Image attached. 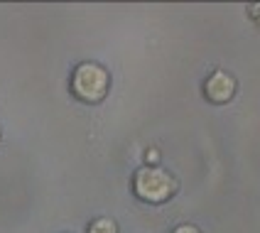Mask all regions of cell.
Masks as SVG:
<instances>
[{
  "label": "cell",
  "mask_w": 260,
  "mask_h": 233,
  "mask_svg": "<svg viewBox=\"0 0 260 233\" xmlns=\"http://www.w3.org/2000/svg\"><path fill=\"white\" fill-rule=\"evenodd\" d=\"M72 91L79 101L99 103L108 91V72L93 61L79 64L72 76Z\"/></svg>",
  "instance_id": "7a4b0ae2"
},
{
  "label": "cell",
  "mask_w": 260,
  "mask_h": 233,
  "mask_svg": "<svg viewBox=\"0 0 260 233\" xmlns=\"http://www.w3.org/2000/svg\"><path fill=\"white\" fill-rule=\"evenodd\" d=\"M88 233H118V226H116V221H111V219H96V221H91Z\"/></svg>",
  "instance_id": "277c9868"
},
{
  "label": "cell",
  "mask_w": 260,
  "mask_h": 233,
  "mask_svg": "<svg viewBox=\"0 0 260 233\" xmlns=\"http://www.w3.org/2000/svg\"><path fill=\"white\" fill-rule=\"evenodd\" d=\"M233 93H236V81H233V76L223 72H214L204 84V96L211 103H229Z\"/></svg>",
  "instance_id": "3957f363"
},
{
  "label": "cell",
  "mask_w": 260,
  "mask_h": 233,
  "mask_svg": "<svg viewBox=\"0 0 260 233\" xmlns=\"http://www.w3.org/2000/svg\"><path fill=\"white\" fill-rule=\"evenodd\" d=\"M133 189H135V196L147 202V204H165L167 199L174 196L177 182H174V177L170 175V172L147 164V167L135 172Z\"/></svg>",
  "instance_id": "6da1fadb"
},
{
  "label": "cell",
  "mask_w": 260,
  "mask_h": 233,
  "mask_svg": "<svg viewBox=\"0 0 260 233\" xmlns=\"http://www.w3.org/2000/svg\"><path fill=\"white\" fill-rule=\"evenodd\" d=\"M147 160H150V162L157 160V150H150V152H147Z\"/></svg>",
  "instance_id": "52a82bcc"
},
{
  "label": "cell",
  "mask_w": 260,
  "mask_h": 233,
  "mask_svg": "<svg viewBox=\"0 0 260 233\" xmlns=\"http://www.w3.org/2000/svg\"><path fill=\"white\" fill-rule=\"evenodd\" d=\"M250 15H253V17H258V20H260V5H255V8H250Z\"/></svg>",
  "instance_id": "8992f818"
},
{
  "label": "cell",
  "mask_w": 260,
  "mask_h": 233,
  "mask_svg": "<svg viewBox=\"0 0 260 233\" xmlns=\"http://www.w3.org/2000/svg\"><path fill=\"white\" fill-rule=\"evenodd\" d=\"M174 233H202V231L194 228V226H179V228H174Z\"/></svg>",
  "instance_id": "5b68a950"
}]
</instances>
